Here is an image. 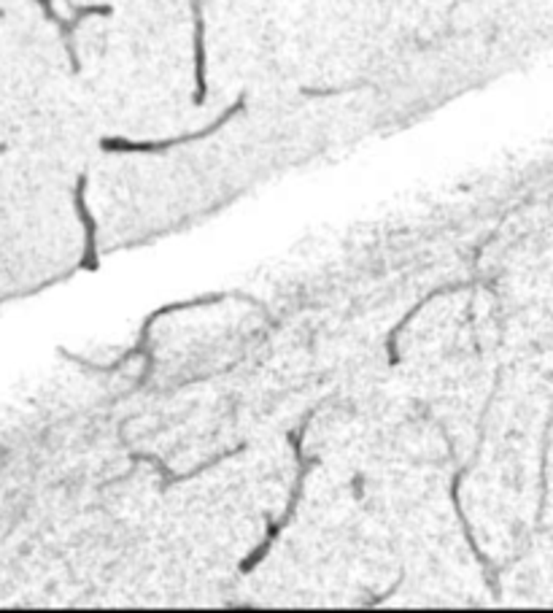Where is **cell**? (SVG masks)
Returning a JSON list of instances; mask_svg holds the SVG:
<instances>
[{"label": "cell", "mask_w": 553, "mask_h": 613, "mask_svg": "<svg viewBox=\"0 0 553 613\" xmlns=\"http://www.w3.org/2000/svg\"><path fill=\"white\" fill-rule=\"evenodd\" d=\"M195 9V19H197V103H203V97H205V81H203V9H200V0H195L192 4Z\"/></svg>", "instance_id": "6da1fadb"}]
</instances>
